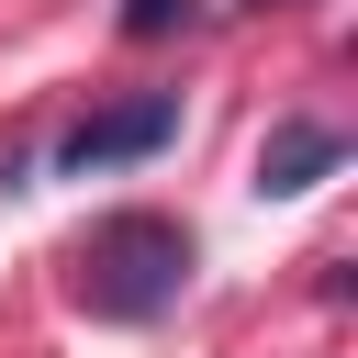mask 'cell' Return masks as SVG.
<instances>
[{"label": "cell", "mask_w": 358, "mask_h": 358, "mask_svg": "<svg viewBox=\"0 0 358 358\" xmlns=\"http://www.w3.org/2000/svg\"><path fill=\"white\" fill-rule=\"evenodd\" d=\"M67 291H78L101 324H157V313L190 291V224H168V213H112V224H90L78 257H67Z\"/></svg>", "instance_id": "6da1fadb"}, {"label": "cell", "mask_w": 358, "mask_h": 358, "mask_svg": "<svg viewBox=\"0 0 358 358\" xmlns=\"http://www.w3.org/2000/svg\"><path fill=\"white\" fill-rule=\"evenodd\" d=\"M168 134H179V90H134V101H101L90 123H67L56 168H67V179H101V168H134V157H157Z\"/></svg>", "instance_id": "7a4b0ae2"}, {"label": "cell", "mask_w": 358, "mask_h": 358, "mask_svg": "<svg viewBox=\"0 0 358 358\" xmlns=\"http://www.w3.org/2000/svg\"><path fill=\"white\" fill-rule=\"evenodd\" d=\"M336 157H347L336 123H302V112H291V123H268V145H257V190H268V201H302Z\"/></svg>", "instance_id": "3957f363"}, {"label": "cell", "mask_w": 358, "mask_h": 358, "mask_svg": "<svg viewBox=\"0 0 358 358\" xmlns=\"http://www.w3.org/2000/svg\"><path fill=\"white\" fill-rule=\"evenodd\" d=\"M179 22H201V0H123V34H134V45H157V34H179Z\"/></svg>", "instance_id": "277c9868"}]
</instances>
